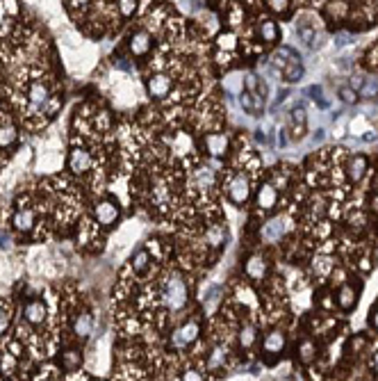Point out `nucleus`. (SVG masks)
<instances>
[{
	"label": "nucleus",
	"instance_id": "1",
	"mask_svg": "<svg viewBox=\"0 0 378 381\" xmlns=\"http://www.w3.org/2000/svg\"><path fill=\"white\" fill-rule=\"evenodd\" d=\"M164 303L171 311H178V308H182L187 303V285L178 276H173L166 283V288H164Z\"/></svg>",
	"mask_w": 378,
	"mask_h": 381
},
{
	"label": "nucleus",
	"instance_id": "15",
	"mask_svg": "<svg viewBox=\"0 0 378 381\" xmlns=\"http://www.w3.org/2000/svg\"><path fill=\"white\" fill-rule=\"evenodd\" d=\"M246 276L248 279H255V281H262L264 274H267V260H264L262 256H250L248 260H246Z\"/></svg>",
	"mask_w": 378,
	"mask_h": 381
},
{
	"label": "nucleus",
	"instance_id": "22",
	"mask_svg": "<svg viewBox=\"0 0 378 381\" xmlns=\"http://www.w3.org/2000/svg\"><path fill=\"white\" fill-rule=\"evenodd\" d=\"M91 329H94V320H91L89 313H80L75 320V333L80 335V338H87V335L91 333Z\"/></svg>",
	"mask_w": 378,
	"mask_h": 381
},
{
	"label": "nucleus",
	"instance_id": "30",
	"mask_svg": "<svg viewBox=\"0 0 378 381\" xmlns=\"http://www.w3.org/2000/svg\"><path fill=\"white\" fill-rule=\"evenodd\" d=\"M340 98L344 103H355V101H358V92H355V89H351V87H342L340 89Z\"/></svg>",
	"mask_w": 378,
	"mask_h": 381
},
{
	"label": "nucleus",
	"instance_id": "37",
	"mask_svg": "<svg viewBox=\"0 0 378 381\" xmlns=\"http://www.w3.org/2000/svg\"><path fill=\"white\" fill-rule=\"evenodd\" d=\"M7 324H9V315L5 313V315H0V333H3V331L7 329Z\"/></svg>",
	"mask_w": 378,
	"mask_h": 381
},
{
	"label": "nucleus",
	"instance_id": "14",
	"mask_svg": "<svg viewBox=\"0 0 378 381\" xmlns=\"http://www.w3.org/2000/svg\"><path fill=\"white\" fill-rule=\"evenodd\" d=\"M355 303H358V290L353 285H342L337 292V306L342 311H353Z\"/></svg>",
	"mask_w": 378,
	"mask_h": 381
},
{
	"label": "nucleus",
	"instance_id": "23",
	"mask_svg": "<svg viewBox=\"0 0 378 381\" xmlns=\"http://www.w3.org/2000/svg\"><path fill=\"white\" fill-rule=\"evenodd\" d=\"M217 46H219V51H226V53L235 51V48H237V37L232 32H221L217 37Z\"/></svg>",
	"mask_w": 378,
	"mask_h": 381
},
{
	"label": "nucleus",
	"instance_id": "21",
	"mask_svg": "<svg viewBox=\"0 0 378 381\" xmlns=\"http://www.w3.org/2000/svg\"><path fill=\"white\" fill-rule=\"evenodd\" d=\"M14 226H16L18 231H30L32 226H34V212L32 210H18L16 215H14Z\"/></svg>",
	"mask_w": 378,
	"mask_h": 381
},
{
	"label": "nucleus",
	"instance_id": "26",
	"mask_svg": "<svg viewBox=\"0 0 378 381\" xmlns=\"http://www.w3.org/2000/svg\"><path fill=\"white\" fill-rule=\"evenodd\" d=\"M239 342H241V347H244V349L253 347V342H255V329H253L250 324H246L244 329H241V333H239Z\"/></svg>",
	"mask_w": 378,
	"mask_h": 381
},
{
	"label": "nucleus",
	"instance_id": "29",
	"mask_svg": "<svg viewBox=\"0 0 378 381\" xmlns=\"http://www.w3.org/2000/svg\"><path fill=\"white\" fill-rule=\"evenodd\" d=\"M118 12H121L123 16H132L137 12V3H132V0H123V3H118Z\"/></svg>",
	"mask_w": 378,
	"mask_h": 381
},
{
	"label": "nucleus",
	"instance_id": "16",
	"mask_svg": "<svg viewBox=\"0 0 378 381\" xmlns=\"http://www.w3.org/2000/svg\"><path fill=\"white\" fill-rule=\"evenodd\" d=\"M27 96H30L32 107H46V103H48V98H50V92H48V87H46L41 80H36V83H32Z\"/></svg>",
	"mask_w": 378,
	"mask_h": 381
},
{
	"label": "nucleus",
	"instance_id": "39",
	"mask_svg": "<svg viewBox=\"0 0 378 381\" xmlns=\"http://www.w3.org/2000/svg\"><path fill=\"white\" fill-rule=\"evenodd\" d=\"M371 322H373V326H376V329H378V311H376V313H373V317H371Z\"/></svg>",
	"mask_w": 378,
	"mask_h": 381
},
{
	"label": "nucleus",
	"instance_id": "34",
	"mask_svg": "<svg viewBox=\"0 0 378 381\" xmlns=\"http://www.w3.org/2000/svg\"><path fill=\"white\" fill-rule=\"evenodd\" d=\"M180 381H205V376L200 374L198 370H187L185 374H182V379Z\"/></svg>",
	"mask_w": 378,
	"mask_h": 381
},
{
	"label": "nucleus",
	"instance_id": "2",
	"mask_svg": "<svg viewBox=\"0 0 378 381\" xmlns=\"http://www.w3.org/2000/svg\"><path fill=\"white\" fill-rule=\"evenodd\" d=\"M250 197V180L248 176L244 174H237L230 178V183H228V199H230L235 206H244L246 201H248Z\"/></svg>",
	"mask_w": 378,
	"mask_h": 381
},
{
	"label": "nucleus",
	"instance_id": "19",
	"mask_svg": "<svg viewBox=\"0 0 378 381\" xmlns=\"http://www.w3.org/2000/svg\"><path fill=\"white\" fill-rule=\"evenodd\" d=\"M260 37H262V42H267V44H276L278 37H280V30H278L276 21L264 19L262 23H260Z\"/></svg>",
	"mask_w": 378,
	"mask_h": 381
},
{
	"label": "nucleus",
	"instance_id": "32",
	"mask_svg": "<svg viewBox=\"0 0 378 381\" xmlns=\"http://www.w3.org/2000/svg\"><path fill=\"white\" fill-rule=\"evenodd\" d=\"M319 274H330L332 272V260L330 258H319V267H314Z\"/></svg>",
	"mask_w": 378,
	"mask_h": 381
},
{
	"label": "nucleus",
	"instance_id": "24",
	"mask_svg": "<svg viewBox=\"0 0 378 381\" xmlns=\"http://www.w3.org/2000/svg\"><path fill=\"white\" fill-rule=\"evenodd\" d=\"M16 142V128L14 126H0V146H12Z\"/></svg>",
	"mask_w": 378,
	"mask_h": 381
},
{
	"label": "nucleus",
	"instance_id": "17",
	"mask_svg": "<svg viewBox=\"0 0 378 381\" xmlns=\"http://www.w3.org/2000/svg\"><path fill=\"white\" fill-rule=\"evenodd\" d=\"M262 347L267 354H280L282 347H285V333H282V331H269Z\"/></svg>",
	"mask_w": 378,
	"mask_h": 381
},
{
	"label": "nucleus",
	"instance_id": "27",
	"mask_svg": "<svg viewBox=\"0 0 378 381\" xmlns=\"http://www.w3.org/2000/svg\"><path fill=\"white\" fill-rule=\"evenodd\" d=\"M267 7L273 14H287V12H289V3H287V0H269Z\"/></svg>",
	"mask_w": 378,
	"mask_h": 381
},
{
	"label": "nucleus",
	"instance_id": "35",
	"mask_svg": "<svg viewBox=\"0 0 378 381\" xmlns=\"http://www.w3.org/2000/svg\"><path fill=\"white\" fill-rule=\"evenodd\" d=\"M344 270H332L330 272V279H332V283H337V285H344Z\"/></svg>",
	"mask_w": 378,
	"mask_h": 381
},
{
	"label": "nucleus",
	"instance_id": "8",
	"mask_svg": "<svg viewBox=\"0 0 378 381\" xmlns=\"http://www.w3.org/2000/svg\"><path fill=\"white\" fill-rule=\"evenodd\" d=\"M171 87H173V83H171V78L169 75H153V78L148 80V94L153 98H166L169 96V92H171Z\"/></svg>",
	"mask_w": 378,
	"mask_h": 381
},
{
	"label": "nucleus",
	"instance_id": "12",
	"mask_svg": "<svg viewBox=\"0 0 378 381\" xmlns=\"http://www.w3.org/2000/svg\"><path fill=\"white\" fill-rule=\"evenodd\" d=\"M239 105L244 107L248 115H253V117H258L260 112L264 110V98L260 96L258 92L255 94H248V92H241L239 94Z\"/></svg>",
	"mask_w": 378,
	"mask_h": 381
},
{
	"label": "nucleus",
	"instance_id": "25",
	"mask_svg": "<svg viewBox=\"0 0 378 381\" xmlns=\"http://www.w3.org/2000/svg\"><path fill=\"white\" fill-rule=\"evenodd\" d=\"M314 356H317V347H314V342L305 340V342L301 345V349H299V358H301L303 363H310Z\"/></svg>",
	"mask_w": 378,
	"mask_h": 381
},
{
	"label": "nucleus",
	"instance_id": "28",
	"mask_svg": "<svg viewBox=\"0 0 378 381\" xmlns=\"http://www.w3.org/2000/svg\"><path fill=\"white\" fill-rule=\"evenodd\" d=\"M207 238H209V244H214V247H217V244H221L223 240H226V231L219 228V226H214V228L207 233Z\"/></svg>",
	"mask_w": 378,
	"mask_h": 381
},
{
	"label": "nucleus",
	"instance_id": "18",
	"mask_svg": "<svg viewBox=\"0 0 378 381\" xmlns=\"http://www.w3.org/2000/svg\"><path fill=\"white\" fill-rule=\"evenodd\" d=\"M301 78H303V64L299 62V57H294L282 66V80L285 83H299Z\"/></svg>",
	"mask_w": 378,
	"mask_h": 381
},
{
	"label": "nucleus",
	"instance_id": "9",
	"mask_svg": "<svg viewBox=\"0 0 378 381\" xmlns=\"http://www.w3.org/2000/svg\"><path fill=\"white\" fill-rule=\"evenodd\" d=\"M276 201H278L276 187H273V185H269V183L260 185V187H258V197H255V203H258L260 210H271V208L276 206Z\"/></svg>",
	"mask_w": 378,
	"mask_h": 381
},
{
	"label": "nucleus",
	"instance_id": "36",
	"mask_svg": "<svg viewBox=\"0 0 378 381\" xmlns=\"http://www.w3.org/2000/svg\"><path fill=\"white\" fill-rule=\"evenodd\" d=\"M369 66H378V46H373V51H369Z\"/></svg>",
	"mask_w": 378,
	"mask_h": 381
},
{
	"label": "nucleus",
	"instance_id": "4",
	"mask_svg": "<svg viewBox=\"0 0 378 381\" xmlns=\"http://www.w3.org/2000/svg\"><path fill=\"white\" fill-rule=\"evenodd\" d=\"M305 126H308V115L303 107H294L289 112V135L291 139H301L305 135Z\"/></svg>",
	"mask_w": 378,
	"mask_h": 381
},
{
	"label": "nucleus",
	"instance_id": "20",
	"mask_svg": "<svg viewBox=\"0 0 378 381\" xmlns=\"http://www.w3.org/2000/svg\"><path fill=\"white\" fill-rule=\"evenodd\" d=\"M132 272L135 274H144L146 270H148V265H150V253H148V249H139V251L132 256Z\"/></svg>",
	"mask_w": 378,
	"mask_h": 381
},
{
	"label": "nucleus",
	"instance_id": "40",
	"mask_svg": "<svg viewBox=\"0 0 378 381\" xmlns=\"http://www.w3.org/2000/svg\"><path fill=\"white\" fill-rule=\"evenodd\" d=\"M373 367H376V372H378V354L373 356Z\"/></svg>",
	"mask_w": 378,
	"mask_h": 381
},
{
	"label": "nucleus",
	"instance_id": "7",
	"mask_svg": "<svg viewBox=\"0 0 378 381\" xmlns=\"http://www.w3.org/2000/svg\"><path fill=\"white\" fill-rule=\"evenodd\" d=\"M196 338H198V324L191 320V322L182 324L180 329L176 331V335H173V345H176V347H187V345L194 342Z\"/></svg>",
	"mask_w": 378,
	"mask_h": 381
},
{
	"label": "nucleus",
	"instance_id": "41",
	"mask_svg": "<svg viewBox=\"0 0 378 381\" xmlns=\"http://www.w3.org/2000/svg\"><path fill=\"white\" fill-rule=\"evenodd\" d=\"M376 189H378V180H376Z\"/></svg>",
	"mask_w": 378,
	"mask_h": 381
},
{
	"label": "nucleus",
	"instance_id": "3",
	"mask_svg": "<svg viewBox=\"0 0 378 381\" xmlns=\"http://www.w3.org/2000/svg\"><path fill=\"white\" fill-rule=\"evenodd\" d=\"M94 215H96V219H98V224L112 226L114 221L118 219V206L114 201H100V203H96Z\"/></svg>",
	"mask_w": 378,
	"mask_h": 381
},
{
	"label": "nucleus",
	"instance_id": "33",
	"mask_svg": "<svg viewBox=\"0 0 378 381\" xmlns=\"http://www.w3.org/2000/svg\"><path fill=\"white\" fill-rule=\"evenodd\" d=\"M244 85H246V92H248V94H255V89L260 87V83L255 80V75H253V73L244 75Z\"/></svg>",
	"mask_w": 378,
	"mask_h": 381
},
{
	"label": "nucleus",
	"instance_id": "13",
	"mask_svg": "<svg viewBox=\"0 0 378 381\" xmlns=\"http://www.w3.org/2000/svg\"><path fill=\"white\" fill-rule=\"evenodd\" d=\"M205 146H207L209 156L221 158V156H226V151H228V137L223 133H212L205 137Z\"/></svg>",
	"mask_w": 378,
	"mask_h": 381
},
{
	"label": "nucleus",
	"instance_id": "5",
	"mask_svg": "<svg viewBox=\"0 0 378 381\" xmlns=\"http://www.w3.org/2000/svg\"><path fill=\"white\" fill-rule=\"evenodd\" d=\"M364 174H367V158L364 156L349 158V162H346V178L351 183H360L364 178Z\"/></svg>",
	"mask_w": 378,
	"mask_h": 381
},
{
	"label": "nucleus",
	"instance_id": "11",
	"mask_svg": "<svg viewBox=\"0 0 378 381\" xmlns=\"http://www.w3.org/2000/svg\"><path fill=\"white\" fill-rule=\"evenodd\" d=\"M150 46H153V39H150V34L146 32V30H139V32H135L130 37V51H132V55H137V57L146 55V53L150 51Z\"/></svg>",
	"mask_w": 378,
	"mask_h": 381
},
{
	"label": "nucleus",
	"instance_id": "6",
	"mask_svg": "<svg viewBox=\"0 0 378 381\" xmlns=\"http://www.w3.org/2000/svg\"><path fill=\"white\" fill-rule=\"evenodd\" d=\"M91 153L85 151V148H73L71 158H68V167H71L75 174H85V171L91 169Z\"/></svg>",
	"mask_w": 378,
	"mask_h": 381
},
{
	"label": "nucleus",
	"instance_id": "31",
	"mask_svg": "<svg viewBox=\"0 0 378 381\" xmlns=\"http://www.w3.org/2000/svg\"><path fill=\"white\" fill-rule=\"evenodd\" d=\"M64 365H66L68 370H75V367L80 365V356H77L75 352H68L66 356H64Z\"/></svg>",
	"mask_w": 378,
	"mask_h": 381
},
{
	"label": "nucleus",
	"instance_id": "10",
	"mask_svg": "<svg viewBox=\"0 0 378 381\" xmlns=\"http://www.w3.org/2000/svg\"><path fill=\"white\" fill-rule=\"evenodd\" d=\"M23 320L30 322V324H41L46 320V303L34 299V301H27L23 308Z\"/></svg>",
	"mask_w": 378,
	"mask_h": 381
},
{
	"label": "nucleus",
	"instance_id": "38",
	"mask_svg": "<svg viewBox=\"0 0 378 381\" xmlns=\"http://www.w3.org/2000/svg\"><path fill=\"white\" fill-rule=\"evenodd\" d=\"M178 10H180V12H191L194 7H191L189 3H178Z\"/></svg>",
	"mask_w": 378,
	"mask_h": 381
}]
</instances>
